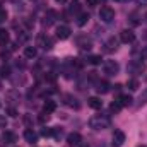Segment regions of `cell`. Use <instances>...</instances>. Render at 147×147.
<instances>
[{
  "label": "cell",
  "mask_w": 147,
  "mask_h": 147,
  "mask_svg": "<svg viewBox=\"0 0 147 147\" xmlns=\"http://www.w3.org/2000/svg\"><path fill=\"white\" fill-rule=\"evenodd\" d=\"M89 127L92 130H106L111 127V120L106 115H96L89 120Z\"/></svg>",
  "instance_id": "obj_1"
},
{
  "label": "cell",
  "mask_w": 147,
  "mask_h": 147,
  "mask_svg": "<svg viewBox=\"0 0 147 147\" xmlns=\"http://www.w3.org/2000/svg\"><path fill=\"white\" fill-rule=\"evenodd\" d=\"M144 69H146V65H144V62H140V60H132V62L128 63V67H127L128 74H132V75H140V74L144 72Z\"/></svg>",
  "instance_id": "obj_2"
},
{
  "label": "cell",
  "mask_w": 147,
  "mask_h": 147,
  "mask_svg": "<svg viewBox=\"0 0 147 147\" xmlns=\"http://www.w3.org/2000/svg\"><path fill=\"white\" fill-rule=\"evenodd\" d=\"M103 70L106 75H116V74L120 72V65H118V62H115V60H106L105 63H103Z\"/></svg>",
  "instance_id": "obj_3"
},
{
  "label": "cell",
  "mask_w": 147,
  "mask_h": 147,
  "mask_svg": "<svg viewBox=\"0 0 147 147\" xmlns=\"http://www.w3.org/2000/svg\"><path fill=\"white\" fill-rule=\"evenodd\" d=\"M99 19L103 21V22H111L113 19H115V10L108 7V5H105V7H101V10H99Z\"/></svg>",
  "instance_id": "obj_4"
},
{
  "label": "cell",
  "mask_w": 147,
  "mask_h": 147,
  "mask_svg": "<svg viewBox=\"0 0 147 147\" xmlns=\"http://www.w3.org/2000/svg\"><path fill=\"white\" fill-rule=\"evenodd\" d=\"M120 41L125 43V45L134 43V41H135V33H134L132 29H123V31L120 33Z\"/></svg>",
  "instance_id": "obj_5"
},
{
  "label": "cell",
  "mask_w": 147,
  "mask_h": 147,
  "mask_svg": "<svg viewBox=\"0 0 147 147\" xmlns=\"http://www.w3.org/2000/svg\"><path fill=\"white\" fill-rule=\"evenodd\" d=\"M111 144H113V147H121L123 144H125V134L121 132V130H115L113 132V137H111Z\"/></svg>",
  "instance_id": "obj_6"
},
{
  "label": "cell",
  "mask_w": 147,
  "mask_h": 147,
  "mask_svg": "<svg viewBox=\"0 0 147 147\" xmlns=\"http://www.w3.org/2000/svg\"><path fill=\"white\" fill-rule=\"evenodd\" d=\"M70 36V28L69 26H58L57 28V38L58 39H67Z\"/></svg>",
  "instance_id": "obj_7"
},
{
  "label": "cell",
  "mask_w": 147,
  "mask_h": 147,
  "mask_svg": "<svg viewBox=\"0 0 147 147\" xmlns=\"http://www.w3.org/2000/svg\"><path fill=\"white\" fill-rule=\"evenodd\" d=\"M38 43H39V46H41V48H45V50H50V48L53 46V41H51V38L45 36V34H41V36L38 38Z\"/></svg>",
  "instance_id": "obj_8"
},
{
  "label": "cell",
  "mask_w": 147,
  "mask_h": 147,
  "mask_svg": "<svg viewBox=\"0 0 147 147\" xmlns=\"http://www.w3.org/2000/svg\"><path fill=\"white\" fill-rule=\"evenodd\" d=\"M80 140H82V137H80V134H79V132H72V134H69V135H67V142H69L70 146H79V144H80Z\"/></svg>",
  "instance_id": "obj_9"
},
{
  "label": "cell",
  "mask_w": 147,
  "mask_h": 147,
  "mask_svg": "<svg viewBox=\"0 0 147 147\" xmlns=\"http://www.w3.org/2000/svg\"><path fill=\"white\" fill-rule=\"evenodd\" d=\"M24 139H26L29 144H36L38 135H36V132H34L33 128H26V130H24Z\"/></svg>",
  "instance_id": "obj_10"
},
{
  "label": "cell",
  "mask_w": 147,
  "mask_h": 147,
  "mask_svg": "<svg viewBox=\"0 0 147 147\" xmlns=\"http://www.w3.org/2000/svg\"><path fill=\"white\" fill-rule=\"evenodd\" d=\"M116 48H118V39L116 38H110L106 43H105V50L111 53V51H116Z\"/></svg>",
  "instance_id": "obj_11"
},
{
  "label": "cell",
  "mask_w": 147,
  "mask_h": 147,
  "mask_svg": "<svg viewBox=\"0 0 147 147\" xmlns=\"http://www.w3.org/2000/svg\"><path fill=\"white\" fill-rule=\"evenodd\" d=\"M96 91H98L99 94H105V92L110 91V84H108L106 80H96Z\"/></svg>",
  "instance_id": "obj_12"
},
{
  "label": "cell",
  "mask_w": 147,
  "mask_h": 147,
  "mask_svg": "<svg viewBox=\"0 0 147 147\" xmlns=\"http://www.w3.org/2000/svg\"><path fill=\"white\" fill-rule=\"evenodd\" d=\"M87 105H89L92 110H101V108H103V101H101L99 98H96V96L89 98V99H87Z\"/></svg>",
  "instance_id": "obj_13"
},
{
  "label": "cell",
  "mask_w": 147,
  "mask_h": 147,
  "mask_svg": "<svg viewBox=\"0 0 147 147\" xmlns=\"http://www.w3.org/2000/svg\"><path fill=\"white\" fill-rule=\"evenodd\" d=\"M116 101L120 103L121 108H125V106H130V105H132V96H128V94H120Z\"/></svg>",
  "instance_id": "obj_14"
},
{
  "label": "cell",
  "mask_w": 147,
  "mask_h": 147,
  "mask_svg": "<svg viewBox=\"0 0 147 147\" xmlns=\"http://www.w3.org/2000/svg\"><path fill=\"white\" fill-rule=\"evenodd\" d=\"M79 48L80 50H91L92 48V43H91V39H87L86 36H82V38H79Z\"/></svg>",
  "instance_id": "obj_15"
},
{
  "label": "cell",
  "mask_w": 147,
  "mask_h": 147,
  "mask_svg": "<svg viewBox=\"0 0 147 147\" xmlns=\"http://www.w3.org/2000/svg\"><path fill=\"white\" fill-rule=\"evenodd\" d=\"M7 99H9V101H12V103H19V99H21V94H19V91H16V89H10V91L7 92Z\"/></svg>",
  "instance_id": "obj_16"
},
{
  "label": "cell",
  "mask_w": 147,
  "mask_h": 147,
  "mask_svg": "<svg viewBox=\"0 0 147 147\" xmlns=\"http://www.w3.org/2000/svg\"><path fill=\"white\" fill-rule=\"evenodd\" d=\"M55 110H57V105H55V101H51V99H46V101H45V105H43V111H45V113H53Z\"/></svg>",
  "instance_id": "obj_17"
},
{
  "label": "cell",
  "mask_w": 147,
  "mask_h": 147,
  "mask_svg": "<svg viewBox=\"0 0 147 147\" xmlns=\"http://www.w3.org/2000/svg\"><path fill=\"white\" fill-rule=\"evenodd\" d=\"M3 140H5V144H14V142H17V135L14 132H3Z\"/></svg>",
  "instance_id": "obj_18"
},
{
  "label": "cell",
  "mask_w": 147,
  "mask_h": 147,
  "mask_svg": "<svg viewBox=\"0 0 147 147\" xmlns=\"http://www.w3.org/2000/svg\"><path fill=\"white\" fill-rule=\"evenodd\" d=\"M24 55H26V58H34L36 57V48L34 46H26L24 48Z\"/></svg>",
  "instance_id": "obj_19"
},
{
  "label": "cell",
  "mask_w": 147,
  "mask_h": 147,
  "mask_svg": "<svg viewBox=\"0 0 147 147\" xmlns=\"http://www.w3.org/2000/svg\"><path fill=\"white\" fill-rule=\"evenodd\" d=\"M9 43V33L5 29H0V46H5Z\"/></svg>",
  "instance_id": "obj_20"
},
{
  "label": "cell",
  "mask_w": 147,
  "mask_h": 147,
  "mask_svg": "<svg viewBox=\"0 0 147 147\" xmlns=\"http://www.w3.org/2000/svg\"><path fill=\"white\" fill-rule=\"evenodd\" d=\"M127 87H128L130 91H137V89H139V80H137V79H128Z\"/></svg>",
  "instance_id": "obj_21"
},
{
  "label": "cell",
  "mask_w": 147,
  "mask_h": 147,
  "mask_svg": "<svg viewBox=\"0 0 147 147\" xmlns=\"http://www.w3.org/2000/svg\"><path fill=\"white\" fill-rule=\"evenodd\" d=\"M87 21H89V14L82 12V14L79 16V19H77V24H79V26H84V24H86Z\"/></svg>",
  "instance_id": "obj_22"
},
{
  "label": "cell",
  "mask_w": 147,
  "mask_h": 147,
  "mask_svg": "<svg viewBox=\"0 0 147 147\" xmlns=\"http://www.w3.org/2000/svg\"><path fill=\"white\" fill-rule=\"evenodd\" d=\"M101 60H103V58H101V55H92V57H89V60H87V62H89L91 65H99V63H101Z\"/></svg>",
  "instance_id": "obj_23"
},
{
  "label": "cell",
  "mask_w": 147,
  "mask_h": 147,
  "mask_svg": "<svg viewBox=\"0 0 147 147\" xmlns=\"http://www.w3.org/2000/svg\"><path fill=\"white\" fill-rule=\"evenodd\" d=\"M65 103H67L69 106H75V108L79 106V103H77V99H75L74 96H70V94H67V96H65Z\"/></svg>",
  "instance_id": "obj_24"
},
{
  "label": "cell",
  "mask_w": 147,
  "mask_h": 147,
  "mask_svg": "<svg viewBox=\"0 0 147 147\" xmlns=\"http://www.w3.org/2000/svg\"><path fill=\"white\" fill-rule=\"evenodd\" d=\"M147 103V87L142 91V94L139 96V106H142V105H146Z\"/></svg>",
  "instance_id": "obj_25"
},
{
  "label": "cell",
  "mask_w": 147,
  "mask_h": 147,
  "mask_svg": "<svg viewBox=\"0 0 147 147\" xmlns=\"http://www.w3.org/2000/svg\"><path fill=\"white\" fill-rule=\"evenodd\" d=\"M48 120H50V113H45V111H43V113L39 115V118H38V121H39V123H46Z\"/></svg>",
  "instance_id": "obj_26"
},
{
  "label": "cell",
  "mask_w": 147,
  "mask_h": 147,
  "mask_svg": "<svg viewBox=\"0 0 147 147\" xmlns=\"http://www.w3.org/2000/svg\"><path fill=\"white\" fill-rule=\"evenodd\" d=\"M120 110H121V106H120V103H118V101L111 103V106H110V111H111V113H118Z\"/></svg>",
  "instance_id": "obj_27"
},
{
  "label": "cell",
  "mask_w": 147,
  "mask_h": 147,
  "mask_svg": "<svg viewBox=\"0 0 147 147\" xmlns=\"http://www.w3.org/2000/svg\"><path fill=\"white\" fill-rule=\"evenodd\" d=\"M41 135L43 137H51L53 135V128H43L41 130Z\"/></svg>",
  "instance_id": "obj_28"
},
{
  "label": "cell",
  "mask_w": 147,
  "mask_h": 147,
  "mask_svg": "<svg viewBox=\"0 0 147 147\" xmlns=\"http://www.w3.org/2000/svg\"><path fill=\"white\" fill-rule=\"evenodd\" d=\"M5 125H7V118L3 115H0V128H5Z\"/></svg>",
  "instance_id": "obj_29"
},
{
  "label": "cell",
  "mask_w": 147,
  "mask_h": 147,
  "mask_svg": "<svg viewBox=\"0 0 147 147\" xmlns=\"http://www.w3.org/2000/svg\"><path fill=\"white\" fill-rule=\"evenodd\" d=\"M7 19V12L5 10H0V22H3Z\"/></svg>",
  "instance_id": "obj_30"
},
{
  "label": "cell",
  "mask_w": 147,
  "mask_h": 147,
  "mask_svg": "<svg viewBox=\"0 0 147 147\" xmlns=\"http://www.w3.org/2000/svg\"><path fill=\"white\" fill-rule=\"evenodd\" d=\"M86 3L89 7H94V5H98V0H86Z\"/></svg>",
  "instance_id": "obj_31"
},
{
  "label": "cell",
  "mask_w": 147,
  "mask_h": 147,
  "mask_svg": "<svg viewBox=\"0 0 147 147\" xmlns=\"http://www.w3.org/2000/svg\"><path fill=\"white\" fill-rule=\"evenodd\" d=\"M9 115H10V116H17V111H16V108H12V106H10V108H9Z\"/></svg>",
  "instance_id": "obj_32"
},
{
  "label": "cell",
  "mask_w": 147,
  "mask_h": 147,
  "mask_svg": "<svg viewBox=\"0 0 147 147\" xmlns=\"http://www.w3.org/2000/svg\"><path fill=\"white\" fill-rule=\"evenodd\" d=\"M137 5H142V7H147V0H135Z\"/></svg>",
  "instance_id": "obj_33"
},
{
  "label": "cell",
  "mask_w": 147,
  "mask_h": 147,
  "mask_svg": "<svg viewBox=\"0 0 147 147\" xmlns=\"http://www.w3.org/2000/svg\"><path fill=\"white\" fill-rule=\"evenodd\" d=\"M142 58H144V60L147 58V46L144 48V50H142Z\"/></svg>",
  "instance_id": "obj_34"
},
{
  "label": "cell",
  "mask_w": 147,
  "mask_h": 147,
  "mask_svg": "<svg viewBox=\"0 0 147 147\" xmlns=\"http://www.w3.org/2000/svg\"><path fill=\"white\" fill-rule=\"evenodd\" d=\"M116 2H121V3H125V2H130V0H116Z\"/></svg>",
  "instance_id": "obj_35"
},
{
  "label": "cell",
  "mask_w": 147,
  "mask_h": 147,
  "mask_svg": "<svg viewBox=\"0 0 147 147\" xmlns=\"http://www.w3.org/2000/svg\"><path fill=\"white\" fill-rule=\"evenodd\" d=\"M144 39H147V31H146V33H144Z\"/></svg>",
  "instance_id": "obj_36"
},
{
  "label": "cell",
  "mask_w": 147,
  "mask_h": 147,
  "mask_svg": "<svg viewBox=\"0 0 147 147\" xmlns=\"http://www.w3.org/2000/svg\"><path fill=\"white\" fill-rule=\"evenodd\" d=\"M80 147H89V146H87V144H82V146H80Z\"/></svg>",
  "instance_id": "obj_37"
},
{
  "label": "cell",
  "mask_w": 147,
  "mask_h": 147,
  "mask_svg": "<svg viewBox=\"0 0 147 147\" xmlns=\"http://www.w3.org/2000/svg\"><path fill=\"white\" fill-rule=\"evenodd\" d=\"M139 147H147V146H139Z\"/></svg>",
  "instance_id": "obj_38"
},
{
  "label": "cell",
  "mask_w": 147,
  "mask_h": 147,
  "mask_svg": "<svg viewBox=\"0 0 147 147\" xmlns=\"http://www.w3.org/2000/svg\"><path fill=\"white\" fill-rule=\"evenodd\" d=\"M146 17H147V16H146Z\"/></svg>",
  "instance_id": "obj_39"
}]
</instances>
